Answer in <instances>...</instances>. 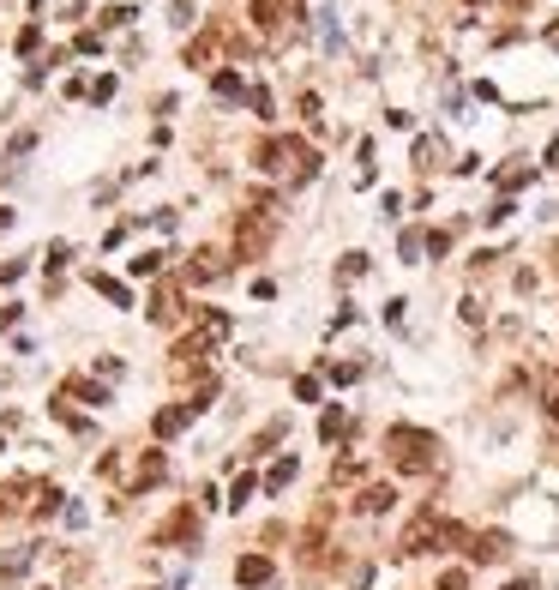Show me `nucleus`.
<instances>
[{
    "mask_svg": "<svg viewBox=\"0 0 559 590\" xmlns=\"http://www.w3.org/2000/svg\"><path fill=\"white\" fill-rule=\"evenodd\" d=\"M536 181V163H505L500 169V193H518V187Z\"/></svg>",
    "mask_w": 559,
    "mask_h": 590,
    "instance_id": "nucleus-18",
    "label": "nucleus"
},
{
    "mask_svg": "<svg viewBox=\"0 0 559 590\" xmlns=\"http://www.w3.org/2000/svg\"><path fill=\"white\" fill-rule=\"evenodd\" d=\"M151 320H157V326H175V320H180V289L175 284L151 289Z\"/></svg>",
    "mask_w": 559,
    "mask_h": 590,
    "instance_id": "nucleus-11",
    "label": "nucleus"
},
{
    "mask_svg": "<svg viewBox=\"0 0 559 590\" xmlns=\"http://www.w3.org/2000/svg\"><path fill=\"white\" fill-rule=\"evenodd\" d=\"M427 253L445 260V253H451V229H433V235H427Z\"/></svg>",
    "mask_w": 559,
    "mask_h": 590,
    "instance_id": "nucleus-34",
    "label": "nucleus"
},
{
    "mask_svg": "<svg viewBox=\"0 0 559 590\" xmlns=\"http://www.w3.org/2000/svg\"><path fill=\"white\" fill-rule=\"evenodd\" d=\"M271 242H277V199L271 193H253V205L235 217V260H265L271 253Z\"/></svg>",
    "mask_w": 559,
    "mask_h": 590,
    "instance_id": "nucleus-2",
    "label": "nucleus"
},
{
    "mask_svg": "<svg viewBox=\"0 0 559 590\" xmlns=\"http://www.w3.org/2000/svg\"><path fill=\"white\" fill-rule=\"evenodd\" d=\"M271 578H277L271 554H240V560H235V585H247V590H265Z\"/></svg>",
    "mask_w": 559,
    "mask_h": 590,
    "instance_id": "nucleus-6",
    "label": "nucleus"
},
{
    "mask_svg": "<svg viewBox=\"0 0 559 590\" xmlns=\"http://www.w3.org/2000/svg\"><path fill=\"white\" fill-rule=\"evenodd\" d=\"M440 542H445V518L427 506V512H415V518H409V530L397 536V560H415V554L440 549Z\"/></svg>",
    "mask_w": 559,
    "mask_h": 590,
    "instance_id": "nucleus-4",
    "label": "nucleus"
},
{
    "mask_svg": "<svg viewBox=\"0 0 559 590\" xmlns=\"http://www.w3.org/2000/svg\"><path fill=\"white\" fill-rule=\"evenodd\" d=\"M193 416H199V409L193 404H175V409H157V422H151V434H157V440H175L180 427L193 422Z\"/></svg>",
    "mask_w": 559,
    "mask_h": 590,
    "instance_id": "nucleus-12",
    "label": "nucleus"
},
{
    "mask_svg": "<svg viewBox=\"0 0 559 590\" xmlns=\"http://www.w3.org/2000/svg\"><path fill=\"white\" fill-rule=\"evenodd\" d=\"M505 6H511V13H523V6H529V0H505Z\"/></svg>",
    "mask_w": 559,
    "mask_h": 590,
    "instance_id": "nucleus-39",
    "label": "nucleus"
},
{
    "mask_svg": "<svg viewBox=\"0 0 559 590\" xmlns=\"http://www.w3.org/2000/svg\"><path fill=\"white\" fill-rule=\"evenodd\" d=\"M469 6H476V0H469Z\"/></svg>",
    "mask_w": 559,
    "mask_h": 590,
    "instance_id": "nucleus-40",
    "label": "nucleus"
},
{
    "mask_svg": "<svg viewBox=\"0 0 559 590\" xmlns=\"http://www.w3.org/2000/svg\"><path fill=\"white\" fill-rule=\"evenodd\" d=\"M175 536H180V542H199V512H193V506H180L175 518L162 524V542H175Z\"/></svg>",
    "mask_w": 559,
    "mask_h": 590,
    "instance_id": "nucleus-13",
    "label": "nucleus"
},
{
    "mask_svg": "<svg viewBox=\"0 0 559 590\" xmlns=\"http://www.w3.org/2000/svg\"><path fill=\"white\" fill-rule=\"evenodd\" d=\"M199 338H205V344H223V338H229V313H217V307H199Z\"/></svg>",
    "mask_w": 559,
    "mask_h": 590,
    "instance_id": "nucleus-16",
    "label": "nucleus"
},
{
    "mask_svg": "<svg viewBox=\"0 0 559 590\" xmlns=\"http://www.w3.org/2000/svg\"><path fill=\"white\" fill-rule=\"evenodd\" d=\"M253 163L271 169V175H277V169H289V181H313V175H319V157H313L301 139H265L259 151H253Z\"/></svg>",
    "mask_w": 559,
    "mask_h": 590,
    "instance_id": "nucleus-3",
    "label": "nucleus"
},
{
    "mask_svg": "<svg viewBox=\"0 0 559 590\" xmlns=\"http://www.w3.org/2000/svg\"><path fill=\"white\" fill-rule=\"evenodd\" d=\"M391 500H397V494L385 489V482H373V489H361V500H355V512H367V518H373V512H391Z\"/></svg>",
    "mask_w": 559,
    "mask_h": 590,
    "instance_id": "nucleus-17",
    "label": "nucleus"
},
{
    "mask_svg": "<svg viewBox=\"0 0 559 590\" xmlns=\"http://www.w3.org/2000/svg\"><path fill=\"white\" fill-rule=\"evenodd\" d=\"M385 458L397 476H433L440 470V434H427V427H385Z\"/></svg>",
    "mask_w": 559,
    "mask_h": 590,
    "instance_id": "nucleus-1",
    "label": "nucleus"
},
{
    "mask_svg": "<svg viewBox=\"0 0 559 590\" xmlns=\"http://www.w3.org/2000/svg\"><path fill=\"white\" fill-rule=\"evenodd\" d=\"M169 13H175V24H193V0H175Z\"/></svg>",
    "mask_w": 559,
    "mask_h": 590,
    "instance_id": "nucleus-38",
    "label": "nucleus"
},
{
    "mask_svg": "<svg viewBox=\"0 0 559 590\" xmlns=\"http://www.w3.org/2000/svg\"><path fill=\"white\" fill-rule=\"evenodd\" d=\"M367 271V253H343V265H337V277L349 284V277H361Z\"/></svg>",
    "mask_w": 559,
    "mask_h": 590,
    "instance_id": "nucleus-31",
    "label": "nucleus"
},
{
    "mask_svg": "<svg viewBox=\"0 0 559 590\" xmlns=\"http://www.w3.org/2000/svg\"><path fill=\"white\" fill-rule=\"evenodd\" d=\"M440 590H469V572H463V567H451V572L440 578Z\"/></svg>",
    "mask_w": 559,
    "mask_h": 590,
    "instance_id": "nucleus-35",
    "label": "nucleus"
},
{
    "mask_svg": "<svg viewBox=\"0 0 559 590\" xmlns=\"http://www.w3.org/2000/svg\"><path fill=\"white\" fill-rule=\"evenodd\" d=\"M295 458H283V464H271V476H265V489H271V494H283V489H289V482H295Z\"/></svg>",
    "mask_w": 559,
    "mask_h": 590,
    "instance_id": "nucleus-23",
    "label": "nucleus"
},
{
    "mask_svg": "<svg viewBox=\"0 0 559 590\" xmlns=\"http://www.w3.org/2000/svg\"><path fill=\"white\" fill-rule=\"evenodd\" d=\"M91 284H97V295H109V302H115V307H127V302H133V295H127V284H120V277H102V271H91Z\"/></svg>",
    "mask_w": 559,
    "mask_h": 590,
    "instance_id": "nucleus-22",
    "label": "nucleus"
},
{
    "mask_svg": "<svg viewBox=\"0 0 559 590\" xmlns=\"http://www.w3.org/2000/svg\"><path fill=\"white\" fill-rule=\"evenodd\" d=\"M505 554H511V536H505V530H481L476 542H469V560H476V567H493Z\"/></svg>",
    "mask_w": 559,
    "mask_h": 590,
    "instance_id": "nucleus-7",
    "label": "nucleus"
},
{
    "mask_svg": "<svg viewBox=\"0 0 559 590\" xmlns=\"http://www.w3.org/2000/svg\"><path fill=\"white\" fill-rule=\"evenodd\" d=\"M217 42H223V24H211L205 37H193V42H187V66H205L211 55H217Z\"/></svg>",
    "mask_w": 559,
    "mask_h": 590,
    "instance_id": "nucleus-14",
    "label": "nucleus"
},
{
    "mask_svg": "<svg viewBox=\"0 0 559 590\" xmlns=\"http://www.w3.org/2000/svg\"><path fill=\"white\" fill-rule=\"evenodd\" d=\"M37 42H42V31H37V24H24V31H19V55H31Z\"/></svg>",
    "mask_w": 559,
    "mask_h": 590,
    "instance_id": "nucleus-37",
    "label": "nucleus"
},
{
    "mask_svg": "<svg viewBox=\"0 0 559 590\" xmlns=\"http://www.w3.org/2000/svg\"><path fill=\"white\" fill-rule=\"evenodd\" d=\"M325 374H331L337 386H349V380H361V362H331V367H325Z\"/></svg>",
    "mask_w": 559,
    "mask_h": 590,
    "instance_id": "nucleus-32",
    "label": "nucleus"
},
{
    "mask_svg": "<svg viewBox=\"0 0 559 590\" xmlns=\"http://www.w3.org/2000/svg\"><path fill=\"white\" fill-rule=\"evenodd\" d=\"M253 489H259V482H253V476H235V489H229V506H247V500H253Z\"/></svg>",
    "mask_w": 559,
    "mask_h": 590,
    "instance_id": "nucleus-29",
    "label": "nucleus"
},
{
    "mask_svg": "<svg viewBox=\"0 0 559 590\" xmlns=\"http://www.w3.org/2000/svg\"><path fill=\"white\" fill-rule=\"evenodd\" d=\"M343 427H349V416H343V409H325L319 416V440H343Z\"/></svg>",
    "mask_w": 559,
    "mask_h": 590,
    "instance_id": "nucleus-26",
    "label": "nucleus"
},
{
    "mask_svg": "<svg viewBox=\"0 0 559 590\" xmlns=\"http://www.w3.org/2000/svg\"><path fill=\"white\" fill-rule=\"evenodd\" d=\"M66 398H84V404H109V386H97V380H66Z\"/></svg>",
    "mask_w": 559,
    "mask_h": 590,
    "instance_id": "nucleus-20",
    "label": "nucleus"
},
{
    "mask_svg": "<svg viewBox=\"0 0 559 590\" xmlns=\"http://www.w3.org/2000/svg\"><path fill=\"white\" fill-rule=\"evenodd\" d=\"M102 476H109V482H127V489H139V452H127V446H120V452H109V458H102Z\"/></svg>",
    "mask_w": 559,
    "mask_h": 590,
    "instance_id": "nucleus-8",
    "label": "nucleus"
},
{
    "mask_svg": "<svg viewBox=\"0 0 559 590\" xmlns=\"http://www.w3.org/2000/svg\"><path fill=\"white\" fill-rule=\"evenodd\" d=\"M283 19H301L295 0H253V24H259V31H277Z\"/></svg>",
    "mask_w": 559,
    "mask_h": 590,
    "instance_id": "nucleus-10",
    "label": "nucleus"
},
{
    "mask_svg": "<svg viewBox=\"0 0 559 590\" xmlns=\"http://www.w3.org/2000/svg\"><path fill=\"white\" fill-rule=\"evenodd\" d=\"M283 434H289V422H271V427H265V434H259V440L247 446V458H259V452H271V446H277V440H283Z\"/></svg>",
    "mask_w": 559,
    "mask_h": 590,
    "instance_id": "nucleus-25",
    "label": "nucleus"
},
{
    "mask_svg": "<svg viewBox=\"0 0 559 590\" xmlns=\"http://www.w3.org/2000/svg\"><path fill=\"white\" fill-rule=\"evenodd\" d=\"M31 560H37V549H13V554H6V567H0V585L24 578V572H31Z\"/></svg>",
    "mask_w": 559,
    "mask_h": 590,
    "instance_id": "nucleus-19",
    "label": "nucleus"
},
{
    "mask_svg": "<svg viewBox=\"0 0 559 590\" xmlns=\"http://www.w3.org/2000/svg\"><path fill=\"white\" fill-rule=\"evenodd\" d=\"M205 356H211V344H205V338H180V344H175V380L205 374Z\"/></svg>",
    "mask_w": 559,
    "mask_h": 590,
    "instance_id": "nucleus-9",
    "label": "nucleus"
},
{
    "mask_svg": "<svg viewBox=\"0 0 559 590\" xmlns=\"http://www.w3.org/2000/svg\"><path fill=\"white\" fill-rule=\"evenodd\" d=\"M541 409H547V422H559V367L541 374Z\"/></svg>",
    "mask_w": 559,
    "mask_h": 590,
    "instance_id": "nucleus-21",
    "label": "nucleus"
},
{
    "mask_svg": "<svg viewBox=\"0 0 559 590\" xmlns=\"http://www.w3.org/2000/svg\"><path fill=\"white\" fill-rule=\"evenodd\" d=\"M361 476V458H337V464H331V482H355Z\"/></svg>",
    "mask_w": 559,
    "mask_h": 590,
    "instance_id": "nucleus-33",
    "label": "nucleus"
},
{
    "mask_svg": "<svg viewBox=\"0 0 559 590\" xmlns=\"http://www.w3.org/2000/svg\"><path fill=\"white\" fill-rule=\"evenodd\" d=\"M162 260H169V253H139V260H133V277H157Z\"/></svg>",
    "mask_w": 559,
    "mask_h": 590,
    "instance_id": "nucleus-30",
    "label": "nucleus"
},
{
    "mask_svg": "<svg viewBox=\"0 0 559 590\" xmlns=\"http://www.w3.org/2000/svg\"><path fill=\"white\" fill-rule=\"evenodd\" d=\"M440 157H445L440 139H415V169H440Z\"/></svg>",
    "mask_w": 559,
    "mask_h": 590,
    "instance_id": "nucleus-24",
    "label": "nucleus"
},
{
    "mask_svg": "<svg viewBox=\"0 0 559 590\" xmlns=\"http://www.w3.org/2000/svg\"><path fill=\"white\" fill-rule=\"evenodd\" d=\"M211 91H217L223 102H235V97H240V73H229V66H223L217 79H211Z\"/></svg>",
    "mask_w": 559,
    "mask_h": 590,
    "instance_id": "nucleus-27",
    "label": "nucleus"
},
{
    "mask_svg": "<svg viewBox=\"0 0 559 590\" xmlns=\"http://www.w3.org/2000/svg\"><path fill=\"white\" fill-rule=\"evenodd\" d=\"M295 398H301V404H313V398H319V380H313V374H307V380H295Z\"/></svg>",
    "mask_w": 559,
    "mask_h": 590,
    "instance_id": "nucleus-36",
    "label": "nucleus"
},
{
    "mask_svg": "<svg viewBox=\"0 0 559 590\" xmlns=\"http://www.w3.org/2000/svg\"><path fill=\"white\" fill-rule=\"evenodd\" d=\"M19 494H31V482H6V489H0V518L19 512Z\"/></svg>",
    "mask_w": 559,
    "mask_h": 590,
    "instance_id": "nucleus-28",
    "label": "nucleus"
},
{
    "mask_svg": "<svg viewBox=\"0 0 559 590\" xmlns=\"http://www.w3.org/2000/svg\"><path fill=\"white\" fill-rule=\"evenodd\" d=\"M223 271H229V253H223V247H199L193 265H187V284H217Z\"/></svg>",
    "mask_w": 559,
    "mask_h": 590,
    "instance_id": "nucleus-5",
    "label": "nucleus"
},
{
    "mask_svg": "<svg viewBox=\"0 0 559 590\" xmlns=\"http://www.w3.org/2000/svg\"><path fill=\"white\" fill-rule=\"evenodd\" d=\"M162 476H169V458H162L157 446H151V452H139V489H157Z\"/></svg>",
    "mask_w": 559,
    "mask_h": 590,
    "instance_id": "nucleus-15",
    "label": "nucleus"
}]
</instances>
